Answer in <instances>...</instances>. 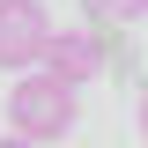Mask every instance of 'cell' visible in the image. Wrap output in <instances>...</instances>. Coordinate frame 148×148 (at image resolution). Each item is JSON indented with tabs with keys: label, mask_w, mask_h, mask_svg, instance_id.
I'll use <instances>...</instances> for the list:
<instances>
[{
	"label": "cell",
	"mask_w": 148,
	"mask_h": 148,
	"mask_svg": "<svg viewBox=\"0 0 148 148\" xmlns=\"http://www.w3.org/2000/svg\"><path fill=\"white\" fill-rule=\"evenodd\" d=\"M0 148H45V141H30V133H8V141H0Z\"/></svg>",
	"instance_id": "5b68a950"
},
{
	"label": "cell",
	"mask_w": 148,
	"mask_h": 148,
	"mask_svg": "<svg viewBox=\"0 0 148 148\" xmlns=\"http://www.w3.org/2000/svg\"><path fill=\"white\" fill-rule=\"evenodd\" d=\"M82 8H89L96 30H126V22H141V15H148V0H82Z\"/></svg>",
	"instance_id": "277c9868"
},
{
	"label": "cell",
	"mask_w": 148,
	"mask_h": 148,
	"mask_svg": "<svg viewBox=\"0 0 148 148\" xmlns=\"http://www.w3.org/2000/svg\"><path fill=\"white\" fill-rule=\"evenodd\" d=\"M141 133H148V89H141Z\"/></svg>",
	"instance_id": "8992f818"
},
{
	"label": "cell",
	"mask_w": 148,
	"mask_h": 148,
	"mask_svg": "<svg viewBox=\"0 0 148 148\" xmlns=\"http://www.w3.org/2000/svg\"><path fill=\"white\" fill-rule=\"evenodd\" d=\"M74 119H82V89L74 82H59L52 67H22L15 74V89H8V126L30 133V141H67Z\"/></svg>",
	"instance_id": "6da1fadb"
},
{
	"label": "cell",
	"mask_w": 148,
	"mask_h": 148,
	"mask_svg": "<svg viewBox=\"0 0 148 148\" xmlns=\"http://www.w3.org/2000/svg\"><path fill=\"white\" fill-rule=\"evenodd\" d=\"M45 37H52V15L45 0H0V67L22 74L45 59Z\"/></svg>",
	"instance_id": "7a4b0ae2"
},
{
	"label": "cell",
	"mask_w": 148,
	"mask_h": 148,
	"mask_svg": "<svg viewBox=\"0 0 148 148\" xmlns=\"http://www.w3.org/2000/svg\"><path fill=\"white\" fill-rule=\"evenodd\" d=\"M37 67H52L59 82H74V89H89V74L104 67V30H52Z\"/></svg>",
	"instance_id": "3957f363"
}]
</instances>
